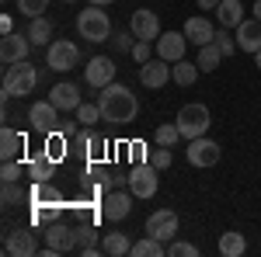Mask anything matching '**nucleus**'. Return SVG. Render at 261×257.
I'll list each match as a JSON object with an SVG mask.
<instances>
[{
	"instance_id": "nucleus-49",
	"label": "nucleus",
	"mask_w": 261,
	"mask_h": 257,
	"mask_svg": "<svg viewBox=\"0 0 261 257\" xmlns=\"http://www.w3.org/2000/svg\"><path fill=\"white\" fill-rule=\"evenodd\" d=\"M66 4H73V0H66Z\"/></svg>"
},
{
	"instance_id": "nucleus-3",
	"label": "nucleus",
	"mask_w": 261,
	"mask_h": 257,
	"mask_svg": "<svg viewBox=\"0 0 261 257\" xmlns=\"http://www.w3.org/2000/svg\"><path fill=\"white\" fill-rule=\"evenodd\" d=\"M35 80H39V73H35V66L28 60L7 66V73H4V98H24V94H32Z\"/></svg>"
},
{
	"instance_id": "nucleus-47",
	"label": "nucleus",
	"mask_w": 261,
	"mask_h": 257,
	"mask_svg": "<svg viewBox=\"0 0 261 257\" xmlns=\"http://www.w3.org/2000/svg\"><path fill=\"white\" fill-rule=\"evenodd\" d=\"M254 66H258V70H261V49H258V52H254Z\"/></svg>"
},
{
	"instance_id": "nucleus-8",
	"label": "nucleus",
	"mask_w": 261,
	"mask_h": 257,
	"mask_svg": "<svg viewBox=\"0 0 261 257\" xmlns=\"http://www.w3.org/2000/svg\"><path fill=\"white\" fill-rule=\"evenodd\" d=\"M28 122H32V129L42 132V136L60 132V108H56L53 101H35V104L28 108Z\"/></svg>"
},
{
	"instance_id": "nucleus-25",
	"label": "nucleus",
	"mask_w": 261,
	"mask_h": 257,
	"mask_svg": "<svg viewBox=\"0 0 261 257\" xmlns=\"http://www.w3.org/2000/svg\"><path fill=\"white\" fill-rule=\"evenodd\" d=\"M199 63H192V60H178V63H171V80L178 83V87H192L195 80H199Z\"/></svg>"
},
{
	"instance_id": "nucleus-5",
	"label": "nucleus",
	"mask_w": 261,
	"mask_h": 257,
	"mask_svg": "<svg viewBox=\"0 0 261 257\" xmlns=\"http://www.w3.org/2000/svg\"><path fill=\"white\" fill-rule=\"evenodd\" d=\"M81 63V49L73 45L70 39H56L49 42V49H45V66L49 70H56V73H66V70H73Z\"/></svg>"
},
{
	"instance_id": "nucleus-33",
	"label": "nucleus",
	"mask_w": 261,
	"mask_h": 257,
	"mask_svg": "<svg viewBox=\"0 0 261 257\" xmlns=\"http://www.w3.org/2000/svg\"><path fill=\"white\" fill-rule=\"evenodd\" d=\"M167 257H199V247L188 240H171L167 243Z\"/></svg>"
},
{
	"instance_id": "nucleus-12",
	"label": "nucleus",
	"mask_w": 261,
	"mask_h": 257,
	"mask_svg": "<svg viewBox=\"0 0 261 257\" xmlns=\"http://www.w3.org/2000/svg\"><path fill=\"white\" fill-rule=\"evenodd\" d=\"M146 233L157 240H174L178 237V212H171V209H161V212H150L146 216Z\"/></svg>"
},
{
	"instance_id": "nucleus-2",
	"label": "nucleus",
	"mask_w": 261,
	"mask_h": 257,
	"mask_svg": "<svg viewBox=\"0 0 261 257\" xmlns=\"http://www.w3.org/2000/svg\"><path fill=\"white\" fill-rule=\"evenodd\" d=\"M77 32H81V39L87 42H112V18L101 11L98 4H87L81 14H77Z\"/></svg>"
},
{
	"instance_id": "nucleus-48",
	"label": "nucleus",
	"mask_w": 261,
	"mask_h": 257,
	"mask_svg": "<svg viewBox=\"0 0 261 257\" xmlns=\"http://www.w3.org/2000/svg\"><path fill=\"white\" fill-rule=\"evenodd\" d=\"M87 4H98V7H101V4H112V0H87Z\"/></svg>"
},
{
	"instance_id": "nucleus-30",
	"label": "nucleus",
	"mask_w": 261,
	"mask_h": 257,
	"mask_svg": "<svg viewBox=\"0 0 261 257\" xmlns=\"http://www.w3.org/2000/svg\"><path fill=\"white\" fill-rule=\"evenodd\" d=\"M24 35L32 39V45H49V39H53V24H49L45 14H42V18H32V24H28Z\"/></svg>"
},
{
	"instance_id": "nucleus-41",
	"label": "nucleus",
	"mask_w": 261,
	"mask_h": 257,
	"mask_svg": "<svg viewBox=\"0 0 261 257\" xmlns=\"http://www.w3.org/2000/svg\"><path fill=\"white\" fill-rule=\"evenodd\" d=\"M133 39H136L133 32H119V35H112V45H115L119 52H133V45H136Z\"/></svg>"
},
{
	"instance_id": "nucleus-44",
	"label": "nucleus",
	"mask_w": 261,
	"mask_h": 257,
	"mask_svg": "<svg viewBox=\"0 0 261 257\" xmlns=\"http://www.w3.org/2000/svg\"><path fill=\"white\" fill-rule=\"evenodd\" d=\"M0 32H4V35H11V32H14V21H11V14H4V18H0Z\"/></svg>"
},
{
	"instance_id": "nucleus-7",
	"label": "nucleus",
	"mask_w": 261,
	"mask_h": 257,
	"mask_svg": "<svg viewBox=\"0 0 261 257\" xmlns=\"http://www.w3.org/2000/svg\"><path fill=\"white\" fill-rule=\"evenodd\" d=\"M188 163L192 167H216L220 163V157H223V150H220V142L216 139H205V136H199V139H188Z\"/></svg>"
},
{
	"instance_id": "nucleus-46",
	"label": "nucleus",
	"mask_w": 261,
	"mask_h": 257,
	"mask_svg": "<svg viewBox=\"0 0 261 257\" xmlns=\"http://www.w3.org/2000/svg\"><path fill=\"white\" fill-rule=\"evenodd\" d=\"M254 18L261 21V0H254Z\"/></svg>"
},
{
	"instance_id": "nucleus-39",
	"label": "nucleus",
	"mask_w": 261,
	"mask_h": 257,
	"mask_svg": "<svg viewBox=\"0 0 261 257\" xmlns=\"http://www.w3.org/2000/svg\"><path fill=\"white\" fill-rule=\"evenodd\" d=\"M21 174H28V167L21 170L18 160H4V167H0V181H21Z\"/></svg>"
},
{
	"instance_id": "nucleus-35",
	"label": "nucleus",
	"mask_w": 261,
	"mask_h": 257,
	"mask_svg": "<svg viewBox=\"0 0 261 257\" xmlns=\"http://www.w3.org/2000/svg\"><path fill=\"white\" fill-rule=\"evenodd\" d=\"M18 11L24 18H42L49 11V0H18Z\"/></svg>"
},
{
	"instance_id": "nucleus-26",
	"label": "nucleus",
	"mask_w": 261,
	"mask_h": 257,
	"mask_svg": "<svg viewBox=\"0 0 261 257\" xmlns=\"http://www.w3.org/2000/svg\"><path fill=\"white\" fill-rule=\"evenodd\" d=\"M216 18H220L223 28H237L244 21V7H241V0H223L220 7H216Z\"/></svg>"
},
{
	"instance_id": "nucleus-18",
	"label": "nucleus",
	"mask_w": 261,
	"mask_h": 257,
	"mask_svg": "<svg viewBox=\"0 0 261 257\" xmlns=\"http://www.w3.org/2000/svg\"><path fill=\"white\" fill-rule=\"evenodd\" d=\"M233 39H237V49L247 52V56H254L261 49V21L251 18V21H241L237 28H233Z\"/></svg>"
},
{
	"instance_id": "nucleus-23",
	"label": "nucleus",
	"mask_w": 261,
	"mask_h": 257,
	"mask_svg": "<svg viewBox=\"0 0 261 257\" xmlns=\"http://www.w3.org/2000/svg\"><path fill=\"white\" fill-rule=\"evenodd\" d=\"M53 174H56V160H49L45 153L28 160V174H24V178H32V184H49Z\"/></svg>"
},
{
	"instance_id": "nucleus-20",
	"label": "nucleus",
	"mask_w": 261,
	"mask_h": 257,
	"mask_svg": "<svg viewBox=\"0 0 261 257\" xmlns=\"http://www.w3.org/2000/svg\"><path fill=\"white\" fill-rule=\"evenodd\" d=\"M4 250H7L11 257H32V254H39L35 237H32L28 230H11L7 240H4Z\"/></svg>"
},
{
	"instance_id": "nucleus-31",
	"label": "nucleus",
	"mask_w": 261,
	"mask_h": 257,
	"mask_svg": "<svg viewBox=\"0 0 261 257\" xmlns=\"http://www.w3.org/2000/svg\"><path fill=\"white\" fill-rule=\"evenodd\" d=\"M153 139H157V146H174V142H181L178 122H161V125H157V132H153Z\"/></svg>"
},
{
	"instance_id": "nucleus-28",
	"label": "nucleus",
	"mask_w": 261,
	"mask_h": 257,
	"mask_svg": "<svg viewBox=\"0 0 261 257\" xmlns=\"http://www.w3.org/2000/svg\"><path fill=\"white\" fill-rule=\"evenodd\" d=\"M167 254V247H164V240L150 237V233H143V240L133 243V257H164Z\"/></svg>"
},
{
	"instance_id": "nucleus-4",
	"label": "nucleus",
	"mask_w": 261,
	"mask_h": 257,
	"mask_svg": "<svg viewBox=\"0 0 261 257\" xmlns=\"http://www.w3.org/2000/svg\"><path fill=\"white\" fill-rule=\"evenodd\" d=\"M174 122H178L185 142H188V139H199V136L209 132V108H205V104H185Z\"/></svg>"
},
{
	"instance_id": "nucleus-40",
	"label": "nucleus",
	"mask_w": 261,
	"mask_h": 257,
	"mask_svg": "<svg viewBox=\"0 0 261 257\" xmlns=\"http://www.w3.org/2000/svg\"><path fill=\"white\" fill-rule=\"evenodd\" d=\"M153 52H157V49H153V42H136V45H133V60L140 63V66L153 60Z\"/></svg>"
},
{
	"instance_id": "nucleus-16",
	"label": "nucleus",
	"mask_w": 261,
	"mask_h": 257,
	"mask_svg": "<svg viewBox=\"0 0 261 257\" xmlns=\"http://www.w3.org/2000/svg\"><path fill=\"white\" fill-rule=\"evenodd\" d=\"M167 80H171V63L161 60V56H153L150 63H143V66H140V83H143V87L161 91Z\"/></svg>"
},
{
	"instance_id": "nucleus-29",
	"label": "nucleus",
	"mask_w": 261,
	"mask_h": 257,
	"mask_svg": "<svg viewBox=\"0 0 261 257\" xmlns=\"http://www.w3.org/2000/svg\"><path fill=\"white\" fill-rule=\"evenodd\" d=\"M199 70L202 73H213V70H216V66H220L223 63V49L220 45H216V42H209V45H199Z\"/></svg>"
},
{
	"instance_id": "nucleus-11",
	"label": "nucleus",
	"mask_w": 261,
	"mask_h": 257,
	"mask_svg": "<svg viewBox=\"0 0 261 257\" xmlns=\"http://www.w3.org/2000/svg\"><path fill=\"white\" fill-rule=\"evenodd\" d=\"M133 191H122V188H115V191H108V195L101 198V216L108 219V222H122V219L133 212Z\"/></svg>"
},
{
	"instance_id": "nucleus-45",
	"label": "nucleus",
	"mask_w": 261,
	"mask_h": 257,
	"mask_svg": "<svg viewBox=\"0 0 261 257\" xmlns=\"http://www.w3.org/2000/svg\"><path fill=\"white\" fill-rule=\"evenodd\" d=\"M220 4H223V0H199V7H202V11H216Z\"/></svg>"
},
{
	"instance_id": "nucleus-17",
	"label": "nucleus",
	"mask_w": 261,
	"mask_h": 257,
	"mask_svg": "<svg viewBox=\"0 0 261 257\" xmlns=\"http://www.w3.org/2000/svg\"><path fill=\"white\" fill-rule=\"evenodd\" d=\"M49 101L60 108V111H77L81 108V87L70 83V80H60L49 87Z\"/></svg>"
},
{
	"instance_id": "nucleus-6",
	"label": "nucleus",
	"mask_w": 261,
	"mask_h": 257,
	"mask_svg": "<svg viewBox=\"0 0 261 257\" xmlns=\"http://www.w3.org/2000/svg\"><path fill=\"white\" fill-rule=\"evenodd\" d=\"M157 184H161V170L153 163H133V170H129V191L136 198H153L157 195Z\"/></svg>"
},
{
	"instance_id": "nucleus-19",
	"label": "nucleus",
	"mask_w": 261,
	"mask_h": 257,
	"mask_svg": "<svg viewBox=\"0 0 261 257\" xmlns=\"http://www.w3.org/2000/svg\"><path fill=\"white\" fill-rule=\"evenodd\" d=\"M181 32H185V39L192 42V45H209V42L216 39V28H213V21L202 18V14H199V18H188Z\"/></svg>"
},
{
	"instance_id": "nucleus-1",
	"label": "nucleus",
	"mask_w": 261,
	"mask_h": 257,
	"mask_svg": "<svg viewBox=\"0 0 261 257\" xmlns=\"http://www.w3.org/2000/svg\"><path fill=\"white\" fill-rule=\"evenodd\" d=\"M98 108H101V122H108V125H129V122L140 115V101H136V94L125 83L101 87Z\"/></svg>"
},
{
	"instance_id": "nucleus-10",
	"label": "nucleus",
	"mask_w": 261,
	"mask_h": 257,
	"mask_svg": "<svg viewBox=\"0 0 261 257\" xmlns=\"http://www.w3.org/2000/svg\"><path fill=\"white\" fill-rule=\"evenodd\" d=\"M45 247L49 250H56V254H70V250H77L81 247V240H77V230L73 226H66V222H49V230H45Z\"/></svg>"
},
{
	"instance_id": "nucleus-21",
	"label": "nucleus",
	"mask_w": 261,
	"mask_h": 257,
	"mask_svg": "<svg viewBox=\"0 0 261 257\" xmlns=\"http://www.w3.org/2000/svg\"><path fill=\"white\" fill-rule=\"evenodd\" d=\"M24 142H28L24 132L11 129V125H4V129H0V157H4V160H18L21 153H24Z\"/></svg>"
},
{
	"instance_id": "nucleus-42",
	"label": "nucleus",
	"mask_w": 261,
	"mask_h": 257,
	"mask_svg": "<svg viewBox=\"0 0 261 257\" xmlns=\"http://www.w3.org/2000/svg\"><path fill=\"white\" fill-rule=\"evenodd\" d=\"M77 240H81V247H94V240H98V233H94L91 226H81V230H77Z\"/></svg>"
},
{
	"instance_id": "nucleus-24",
	"label": "nucleus",
	"mask_w": 261,
	"mask_h": 257,
	"mask_svg": "<svg viewBox=\"0 0 261 257\" xmlns=\"http://www.w3.org/2000/svg\"><path fill=\"white\" fill-rule=\"evenodd\" d=\"M101 254L105 257H129L133 254V240L125 233H105L101 237Z\"/></svg>"
},
{
	"instance_id": "nucleus-36",
	"label": "nucleus",
	"mask_w": 261,
	"mask_h": 257,
	"mask_svg": "<svg viewBox=\"0 0 261 257\" xmlns=\"http://www.w3.org/2000/svg\"><path fill=\"white\" fill-rule=\"evenodd\" d=\"M213 42L223 49V56H233V52H237V39H233V35H230V28H223V24L216 28V39H213Z\"/></svg>"
},
{
	"instance_id": "nucleus-43",
	"label": "nucleus",
	"mask_w": 261,
	"mask_h": 257,
	"mask_svg": "<svg viewBox=\"0 0 261 257\" xmlns=\"http://www.w3.org/2000/svg\"><path fill=\"white\" fill-rule=\"evenodd\" d=\"M143 157H150V150H146L143 142H133V146H129V160H143Z\"/></svg>"
},
{
	"instance_id": "nucleus-22",
	"label": "nucleus",
	"mask_w": 261,
	"mask_h": 257,
	"mask_svg": "<svg viewBox=\"0 0 261 257\" xmlns=\"http://www.w3.org/2000/svg\"><path fill=\"white\" fill-rule=\"evenodd\" d=\"M73 150L84 153V157H101V150H105V139L94 132V125H84L81 132L73 136Z\"/></svg>"
},
{
	"instance_id": "nucleus-37",
	"label": "nucleus",
	"mask_w": 261,
	"mask_h": 257,
	"mask_svg": "<svg viewBox=\"0 0 261 257\" xmlns=\"http://www.w3.org/2000/svg\"><path fill=\"white\" fill-rule=\"evenodd\" d=\"M77 122H81V125H94V122H101L98 101H94V104H84V101H81V108H77Z\"/></svg>"
},
{
	"instance_id": "nucleus-38",
	"label": "nucleus",
	"mask_w": 261,
	"mask_h": 257,
	"mask_svg": "<svg viewBox=\"0 0 261 257\" xmlns=\"http://www.w3.org/2000/svg\"><path fill=\"white\" fill-rule=\"evenodd\" d=\"M24 198H28V191L18 188V181H4V205H18Z\"/></svg>"
},
{
	"instance_id": "nucleus-9",
	"label": "nucleus",
	"mask_w": 261,
	"mask_h": 257,
	"mask_svg": "<svg viewBox=\"0 0 261 257\" xmlns=\"http://www.w3.org/2000/svg\"><path fill=\"white\" fill-rule=\"evenodd\" d=\"M129 32H133L140 42H157L164 35V32H161V18H157L153 11H146V7H136V11H133V18H129Z\"/></svg>"
},
{
	"instance_id": "nucleus-34",
	"label": "nucleus",
	"mask_w": 261,
	"mask_h": 257,
	"mask_svg": "<svg viewBox=\"0 0 261 257\" xmlns=\"http://www.w3.org/2000/svg\"><path fill=\"white\" fill-rule=\"evenodd\" d=\"M171 160H174V153H171V146H157V150H150V157H146V163H153L157 170H167V167H171Z\"/></svg>"
},
{
	"instance_id": "nucleus-27",
	"label": "nucleus",
	"mask_w": 261,
	"mask_h": 257,
	"mask_svg": "<svg viewBox=\"0 0 261 257\" xmlns=\"http://www.w3.org/2000/svg\"><path fill=\"white\" fill-rule=\"evenodd\" d=\"M244 250H247V240H244V233H233V230L220 233V254H223V257H244Z\"/></svg>"
},
{
	"instance_id": "nucleus-13",
	"label": "nucleus",
	"mask_w": 261,
	"mask_h": 257,
	"mask_svg": "<svg viewBox=\"0 0 261 257\" xmlns=\"http://www.w3.org/2000/svg\"><path fill=\"white\" fill-rule=\"evenodd\" d=\"M28 52H32V39L21 35V32H11V35L0 39V60L7 63V66L24 63V60H28Z\"/></svg>"
},
{
	"instance_id": "nucleus-15",
	"label": "nucleus",
	"mask_w": 261,
	"mask_h": 257,
	"mask_svg": "<svg viewBox=\"0 0 261 257\" xmlns=\"http://www.w3.org/2000/svg\"><path fill=\"white\" fill-rule=\"evenodd\" d=\"M192 42L185 39V32H164L161 39L153 42V49H157V56L161 60H167V63H178V60H185V49H188Z\"/></svg>"
},
{
	"instance_id": "nucleus-14",
	"label": "nucleus",
	"mask_w": 261,
	"mask_h": 257,
	"mask_svg": "<svg viewBox=\"0 0 261 257\" xmlns=\"http://www.w3.org/2000/svg\"><path fill=\"white\" fill-rule=\"evenodd\" d=\"M115 70H119V66L108 60V56H94V60L84 66V80H87L91 87H98V91H101V87L115 83Z\"/></svg>"
},
{
	"instance_id": "nucleus-32",
	"label": "nucleus",
	"mask_w": 261,
	"mask_h": 257,
	"mask_svg": "<svg viewBox=\"0 0 261 257\" xmlns=\"http://www.w3.org/2000/svg\"><path fill=\"white\" fill-rule=\"evenodd\" d=\"M45 157L56 160V163L66 157V136H63V132H49V136H45Z\"/></svg>"
}]
</instances>
